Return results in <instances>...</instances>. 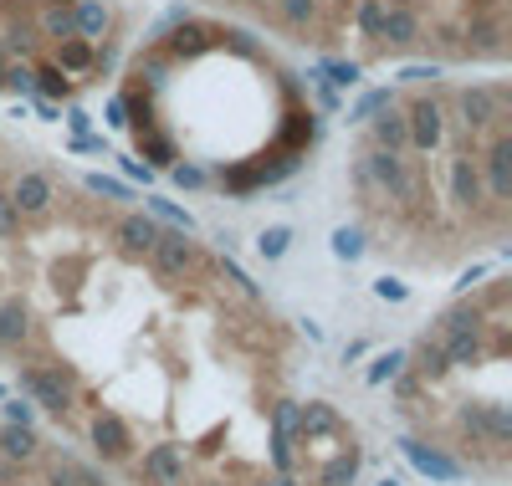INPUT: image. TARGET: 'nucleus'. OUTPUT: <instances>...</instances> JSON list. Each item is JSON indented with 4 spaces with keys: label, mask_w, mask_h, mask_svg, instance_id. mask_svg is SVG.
<instances>
[{
    "label": "nucleus",
    "mask_w": 512,
    "mask_h": 486,
    "mask_svg": "<svg viewBox=\"0 0 512 486\" xmlns=\"http://www.w3.org/2000/svg\"><path fill=\"white\" fill-rule=\"evenodd\" d=\"M0 384L108 486H359L369 435L241 261L0 123Z\"/></svg>",
    "instance_id": "nucleus-1"
},
{
    "label": "nucleus",
    "mask_w": 512,
    "mask_h": 486,
    "mask_svg": "<svg viewBox=\"0 0 512 486\" xmlns=\"http://www.w3.org/2000/svg\"><path fill=\"white\" fill-rule=\"evenodd\" d=\"M354 251L400 277H456L512 241V87L420 72L354 118L338 159Z\"/></svg>",
    "instance_id": "nucleus-2"
},
{
    "label": "nucleus",
    "mask_w": 512,
    "mask_h": 486,
    "mask_svg": "<svg viewBox=\"0 0 512 486\" xmlns=\"http://www.w3.org/2000/svg\"><path fill=\"white\" fill-rule=\"evenodd\" d=\"M113 123L139 164L190 195L256 200L323 139L308 77L282 47L226 16H175L128 52Z\"/></svg>",
    "instance_id": "nucleus-3"
},
{
    "label": "nucleus",
    "mask_w": 512,
    "mask_h": 486,
    "mask_svg": "<svg viewBox=\"0 0 512 486\" xmlns=\"http://www.w3.org/2000/svg\"><path fill=\"white\" fill-rule=\"evenodd\" d=\"M400 446L441 481L512 476V272L446 297L415 328L384 384Z\"/></svg>",
    "instance_id": "nucleus-4"
},
{
    "label": "nucleus",
    "mask_w": 512,
    "mask_h": 486,
    "mask_svg": "<svg viewBox=\"0 0 512 486\" xmlns=\"http://www.w3.org/2000/svg\"><path fill=\"white\" fill-rule=\"evenodd\" d=\"M282 52L349 67L502 72L512 0H200Z\"/></svg>",
    "instance_id": "nucleus-5"
},
{
    "label": "nucleus",
    "mask_w": 512,
    "mask_h": 486,
    "mask_svg": "<svg viewBox=\"0 0 512 486\" xmlns=\"http://www.w3.org/2000/svg\"><path fill=\"white\" fill-rule=\"evenodd\" d=\"M0 486H108L82 456L21 410H0Z\"/></svg>",
    "instance_id": "nucleus-6"
}]
</instances>
